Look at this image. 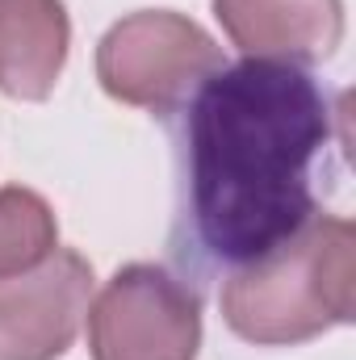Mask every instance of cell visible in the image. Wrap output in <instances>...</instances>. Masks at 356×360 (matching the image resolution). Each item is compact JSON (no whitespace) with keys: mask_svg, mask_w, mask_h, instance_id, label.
Listing matches in <instances>:
<instances>
[{"mask_svg":"<svg viewBox=\"0 0 356 360\" xmlns=\"http://www.w3.org/2000/svg\"><path fill=\"white\" fill-rule=\"evenodd\" d=\"M336 109L298 63H222L184 101V222L210 264H252L319 214Z\"/></svg>","mask_w":356,"mask_h":360,"instance_id":"obj_1","label":"cell"},{"mask_svg":"<svg viewBox=\"0 0 356 360\" xmlns=\"http://www.w3.org/2000/svg\"><path fill=\"white\" fill-rule=\"evenodd\" d=\"M227 327L256 348H289L348 327L356 319V226L340 214H314L222 285Z\"/></svg>","mask_w":356,"mask_h":360,"instance_id":"obj_2","label":"cell"},{"mask_svg":"<svg viewBox=\"0 0 356 360\" xmlns=\"http://www.w3.org/2000/svg\"><path fill=\"white\" fill-rule=\"evenodd\" d=\"M222 68V46L184 13L139 8L96 42V80L122 105L172 113Z\"/></svg>","mask_w":356,"mask_h":360,"instance_id":"obj_3","label":"cell"},{"mask_svg":"<svg viewBox=\"0 0 356 360\" xmlns=\"http://www.w3.org/2000/svg\"><path fill=\"white\" fill-rule=\"evenodd\" d=\"M201 302L160 264H126L89 310L92 360H197Z\"/></svg>","mask_w":356,"mask_h":360,"instance_id":"obj_4","label":"cell"},{"mask_svg":"<svg viewBox=\"0 0 356 360\" xmlns=\"http://www.w3.org/2000/svg\"><path fill=\"white\" fill-rule=\"evenodd\" d=\"M92 302V264L55 248L34 269L0 276V360H59Z\"/></svg>","mask_w":356,"mask_h":360,"instance_id":"obj_5","label":"cell"},{"mask_svg":"<svg viewBox=\"0 0 356 360\" xmlns=\"http://www.w3.org/2000/svg\"><path fill=\"white\" fill-rule=\"evenodd\" d=\"M214 17L248 59L302 68L344 42V0H214Z\"/></svg>","mask_w":356,"mask_h":360,"instance_id":"obj_6","label":"cell"},{"mask_svg":"<svg viewBox=\"0 0 356 360\" xmlns=\"http://www.w3.org/2000/svg\"><path fill=\"white\" fill-rule=\"evenodd\" d=\"M72 17L63 0H0V92L46 101L68 63Z\"/></svg>","mask_w":356,"mask_h":360,"instance_id":"obj_7","label":"cell"},{"mask_svg":"<svg viewBox=\"0 0 356 360\" xmlns=\"http://www.w3.org/2000/svg\"><path fill=\"white\" fill-rule=\"evenodd\" d=\"M59 243V218L51 201L25 184L0 188V276L34 269Z\"/></svg>","mask_w":356,"mask_h":360,"instance_id":"obj_8","label":"cell"}]
</instances>
